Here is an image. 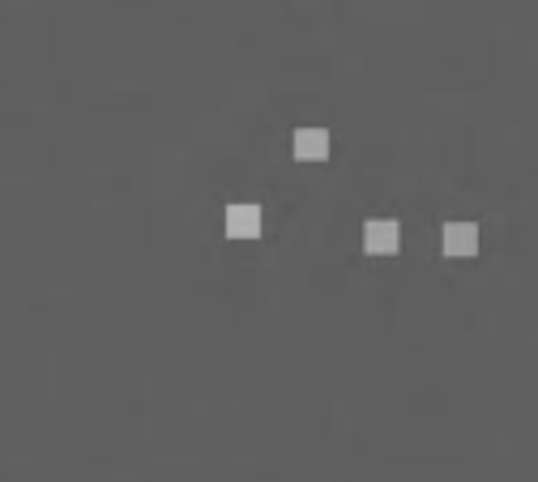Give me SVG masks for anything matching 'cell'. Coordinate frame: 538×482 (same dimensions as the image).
<instances>
[{
    "instance_id": "cell-1",
    "label": "cell",
    "mask_w": 538,
    "mask_h": 482,
    "mask_svg": "<svg viewBox=\"0 0 538 482\" xmlns=\"http://www.w3.org/2000/svg\"><path fill=\"white\" fill-rule=\"evenodd\" d=\"M398 244H402V231H398V222L393 218H372L368 227H363V248H368L372 256L398 252Z\"/></svg>"
},
{
    "instance_id": "cell-2",
    "label": "cell",
    "mask_w": 538,
    "mask_h": 482,
    "mask_svg": "<svg viewBox=\"0 0 538 482\" xmlns=\"http://www.w3.org/2000/svg\"><path fill=\"white\" fill-rule=\"evenodd\" d=\"M440 248H445V256H474L479 252V227L474 222H449L440 231Z\"/></svg>"
},
{
    "instance_id": "cell-3",
    "label": "cell",
    "mask_w": 538,
    "mask_h": 482,
    "mask_svg": "<svg viewBox=\"0 0 538 482\" xmlns=\"http://www.w3.org/2000/svg\"><path fill=\"white\" fill-rule=\"evenodd\" d=\"M227 235L231 239H257L261 235V210L257 205H231L227 210Z\"/></svg>"
},
{
    "instance_id": "cell-4",
    "label": "cell",
    "mask_w": 538,
    "mask_h": 482,
    "mask_svg": "<svg viewBox=\"0 0 538 482\" xmlns=\"http://www.w3.org/2000/svg\"><path fill=\"white\" fill-rule=\"evenodd\" d=\"M291 150H295V158H304V163L308 158L312 163H321V158L329 154V133H321V128H299Z\"/></svg>"
}]
</instances>
